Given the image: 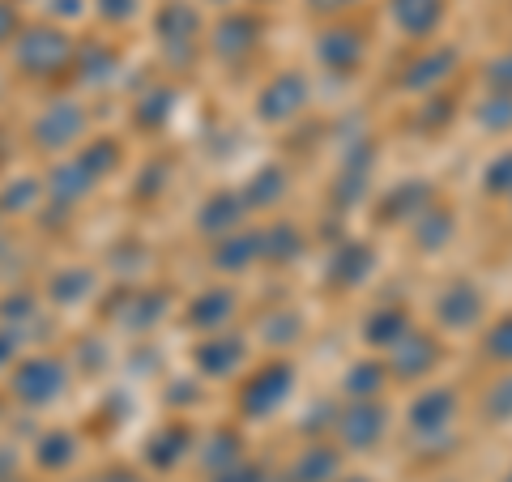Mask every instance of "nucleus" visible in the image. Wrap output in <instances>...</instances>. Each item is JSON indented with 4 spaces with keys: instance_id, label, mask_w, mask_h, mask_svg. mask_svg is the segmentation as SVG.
I'll use <instances>...</instances> for the list:
<instances>
[{
    "instance_id": "c85d7f7f",
    "label": "nucleus",
    "mask_w": 512,
    "mask_h": 482,
    "mask_svg": "<svg viewBox=\"0 0 512 482\" xmlns=\"http://www.w3.org/2000/svg\"><path fill=\"white\" fill-rule=\"evenodd\" d=\"M483 414L491 423H512V372L500 376L483 397Z\"/></svg>"
},
{
    "instance_id": "c756f323",
    "label": "nucleus",
    "mask_w": 512,
    "mask_h": 482,
    "mask_svg": "<svg viewBox=\"0 0 512 482\" xmlns=\"http://www.w3.org/2000/svg\"><path fill=\"white\" fill-rule=\"evenodd\" d=\"M457 116V103L448 99V94H436L431 90L427 94V103H423V111H419V128H427V133H440V128Z\"/></svg>"
},
{
    "instance_id": "473e14b6",
    "label": "nucleus",
    "mask_w": 512,
    "mask_h": 482,
    "mask_svg": "<svg viewBox=\"0 0 512 482\" xmlns=\"http://www.w3.org/2000/svg\"><path fill=\"white\" fill-rule=\"evenodd\" d=\"M218 482H265V474L256 465H239V470H222Z\"/></svg>"
},
{
    "instance_id": "7ed1b4c3",
    "label": "nucleus",
    "mask_w": 512,
    "mask_h": 482,
    "mask_svg": "<svg viewBox=\"0 0 512 482\" xmlns=\"http://www.w3.org/2000/svg\"><path fill=\"white\" fill-rule=\"evenodd\" d=\"M295 393V363H265L261 372H256L244 393H239V406H244L248 419H269V414H278L286 406V397Z\"/></svg>"
},
{
    "instance_id": "f8f14e48",
    "label": "nucleus",
    "mask_w": 512,
    "mask_h": 482,
    "mask_svg": "<svg viewBox=\"0 0 512 482\" xmlns=\"http://www.w3.org/2000/svg\"><path fill=\"white\" fill-rule=\"evenodd\" d=\"M261 30H265V22L252 18V13H231V18H222L218 30H214L218 56L244 60L248 52H256V43H261Z\"/></svg>"
},
{
    "instance_id": "b1692460",
    "label": "nucleus",
    "mask_w": 512,
    "mask_h": 482,
    "mask_svg": "<svg viewBox=\"0 0 512 482\" xmlns=\"http://www.w3.org/2000/svg\"><path fill=\"white\" fill-rule=\"evenodd\" d=\"M231 312H235V295H231V291H210V295H201L197 303H192L188 320H192L197 329H218Z\"/></svg>"
},
{
    "instance_id": "c9c22d12",
    "label": "nucleus",
    "mask_w": 512,
    "mask_h": 482,
    "mask_svg": "<svg viewBox=\"0 0 512 482\" xmlns=\"http://www.w3.org/2000/svg\"><path fill=\"white\" fill-rule=\"evenodd\" d=\"M504 482H512V470H508V474H504Z\"/></svg>"
},
{
    "instance_id": "bb28decb",
    "label": "nucleus",
    "mask_w": 512,
    "mask_h": 482,
    "mask_svg": "<svg viewBox=\"0 0 512 482\" xmlns=\"http://www.w3.org/2000/svg\"><path fill=\"white\" fill-rule=\"evenodd\" d=\"M483 355H487L491 363L512 367V316H500V320H495V325L487 329V337H483Z\"/></svg>"
},
{
    "instance_id": "9b49d317",
    "label": "nucleus",
    "mask_w": 512,
    "mask_h": 482,
    "mask_svg": "<svg viewBox=\"0 0 512 482\" xmlns=\"http://www.w3.org/2000/svg\"><path fill=\"white\" fill-rule=\"evenodd\" d=\"M372 167H376V146L372 141H363V154H359V146L350 150V158L338 171V180H333V205H338V210L359 205V197L367 192V180H372Z\"/></svg>"
},
{
    "instance_id": "4468645a",
    "label": "nucleus",
    "mask_w": 512,
    "mask_h": 482,
    "mask_svg": "<svg viewBox=\"0 0 512 482\" xmlns=\"http://www.w3.org/2000/svg\"><path fill=\"white\" fill-rule=\"evenodd\" d=\"M431 201H436V192H431L427 180H402V184L389 192V197L380 201L376 218H380V222H414Z\"/></svg>"
},
{
    "instance_id": "2f4dec72",
    "label": "nucleus",
    "mask_w": 512,
    "mask_h": 482,
    "mask_svg": "<svg viewBox=\"0 0 512 482\" xmlns=\"http://www.w3.org/2000/svg\"><path fill=\"white\" fill-rule=\"evenodd\" d=\"M303 5H308V13H316V18H342V13L363 5V0H303Z\"/></svg>"
},
{
    "instance_id": "4be33fe9",
    "label": "nucleus",
    "mask_w": 512,
    "mask_h": 482,
    "mask_svg": "<svg viewBox=\"0 0 512 482\" xmlns=\"http://www.w3.org/2000/svg\"><path fill=\"white\" fill-rule=\"evenodd\" d=\"M244 214H248V205H244V197H235V192H222V197H214L210 205L201 210V231H210V235H231L239 222H244Z\"/></svg>"
},
{
    "instance_id": "412c9836",
    "label": "nucleus",
    "mask_w": 512,
    "mask_h": 482,
    "mask_svg": "<svg viewBox=\"0 0 512 482\" xmlns=\"http://www.w3.org/2000/svg\"><path fill=\"white\" fill-rule=\"evenodd\" d=\"M384 384H389V367L380 359H363V363H350L346 376H342V389L350 393V401H367V397H380Z\"/></svg>"
},
{
    "instance_id": "2eb2a0df",
    "label": "nucleus",
    "mask_w": 512,
    "mask_h": 482,
    "mask_svg": "<svg viewBox=\"0 0 512 482\" xmlns=\"http://www.w3.org/2000/svg\"><path fill=\"white\" fill-rule=\"evenodd\" d=\"M457 239V214L448 210V205H440V201H431L427 210L414 218V248L419 252H444L448 244Z\"/></svg>"
},
{
    "instance_id": "f3484780",
    "label": "nucleus",
    "mask_w": 512,
    "mask_h": 482,
    "mask_svg": "<svg viewBox=\"0 0 512 482\" xmlns=\"http://www.w3.org/2000/svg\"><path fill=\"white\" fill-rule=\"evenodd\" d=\"M244 359H248L244 337H214V342H205L197 350V363H201L205 376H231L244 367Z\"/></svg>"
},
{
    "instance_id": "a878e982",
    "label": "nucleus",
    "mask_w": 512,
    "mask_h": 482,
    "mask_svg": "<svg viewBox=\"0 0 512 482\" xmlns=\"http://www.w3.org/2000/svg\"><path fill=\"white\" fill-rule=\"evenodd\" d=\"M158 26H163V35L175 43V39H192V30H197V13H192L184 0H171V5L158 13Z\"/></svg>"
},
{
    "instance_id": "20e7f679",
    "label": "nucleus",
    "mask_w": 512,
    "mask_h": 482,
    "mask_svg": "<svg viewBox=\"0 0 512 482\" xmlns=\"http://www.w3.org/2000/svg\"><path fill=\"white\" fill-rule=\"evenodd\" d=\"M389 431V410L380 406V397L367 401H350V406L338 414V440L350 453H372V448L384 440Z\"/></svg>"
},
{
    "instance_id": "9d476101",
    "label": "nucleus",
    "mask_w": 512,
    "mask_h": 482,
    "mask_svg": "<svg viewBox=\"0 0 512 482\" xmlns=\"http://www.w3.org/2000/svg\"><path fill=\"white\" fill-rule=\"evenodd\" d=\"M457 64H461V52H457V47H448V43L427 47V56H419V60H410V64H406V73L397 77V86H402V90H414V94H431L440 82H448V77L457 73Z\"/></svg>"
},
{
    "instance_id": "f03ea898",
    "label": "nucleus",
    "mask_w": 512,
    "mask_h": 482,
    "mask_svg": "<svg viewBox=\"0 0 512 482\" xmlns=\"http://www.w3.org/2000/svg\"><path fill=\"white\" fill-rule=\"evenodd\" d=\"M312 103V86L299 69H282L256 94V120L261 124H291L303 107Z\"/></svg>"
},
{
    "instance_id": "39448f33",
    "label": "nucleus",
    "mask_w": 512,
    "mask_h": 482,
    "mask_svg": "<svg viewBox=\"0 0 512 482\" xmlns=\"http://www.w3.org/2000/svg\"><path fill=\"white\" fill-rule=\"evenodd\" d=\"M384 18L410 43H427L448 18V0H384Z\"/></svg>"
},
{
    "instance_id": "6e6552de",
    "label": "nucleus",
    "mask_w": 512,
    "mask_h": 482,
    "mask_svg": "<svg viewBox=\"0 0 512 482\" xmlns=\"http://www.w3.org/2000/svg\"><path fill=\"white\" fill-rule=\"evenodd\" d=\"M372 273H376V248L367 244V239H346V244H338L329 256L325 282L333 291H355V286H363Z\"/></svg>"
},
{
    "instance_id": "1a4fd4ad",
    "label": "nucleus",
    "mask_w": 512,
    "mask_h": 482,
    "mask_svg": "<svg viewBox=\"0 0 512 482\" xmlns=\"http://www.w3.org/2000/svg\"><path fill=\"white\" fill-rule=\"evenodd\" d=\"M457 410H461V401H457L453 389H427V393H419L410 401V431L423 436V440H436L453 427Z\"/></svg>"
},
{
    "instance_id": "7c9ffc66",
    "label": "nucleus",
    "mask_w": 512,
    "mask_h": 482,
    "mask_svg": "<svg viewBox=\"0 0 512 482\" xmlns=\"http://www.w3.org/2000/svg\"><path fill=\"white\" fill-rule=\"evenodd\" d=\"M483 82H487L491 90H500V94H512V52H504V56L487 60V69H483Z\"/></svg>"
},
{
    "instance_id": "0eeeda50",
    "label": "nucleus",
    "mask_w": 512,
    "mask_h": 482,
    "mask_svg": "<svg viewBox=\"0 0 512 482\" xmlns=\"http://www.w3.org/2000/svg\"><path fill=\"white\" fill-rule=\"evenodd\" d=\"M483 291L470 282V278H461V282H448L444 291L436 295V320L448 329V333H470L478 320H483Z\"/></svg>"
},
{
    "instance_id": "cd10ccee",
    "label": "nucleus",
    "mask_w": 512,
    "mask_h": 482,
    "mask_svg": "<svg viewBox=\"0 0 512 482\" xmlns=\"http://www.w3.org/2000/svg\"><path fill=\"white\" fill-rule=\"evenodd\" d=\"M483 192L487 197H512V150L495 154L483 171Z\"/></svg>"
},
{
    "instance_id": "ddd939ff",
    "label": "nucleus",
    "mask_w": 512,
    "mask_h": 482,
    "mask_svg": "<svg viewBox=\"0 0 512 482\" xmlns=\"http://www.w3.org/2000/svg\"><path fill=\"white\" fill-rule=\"evenodd\" d=\"M410 329H414V320L402 303H380V308H372L363 320V342L372 350H389V346L402 342Z\"/></svg>"
},
{
    "instance_id": "6ab92c4d",
    "label": "nucleus",
    "mask_w": 512,
    "mask_h": 482,
    "mask_svg": "<svg viewBox=\"0 0 512 482\" xmlns=\"http://www.w3.org/2000/svg\"><path fill=\"white\" fill-rule=\"evenodd\" d=\"M286 192H291V175L282 167H261L244 188V205L248 210H269V205H282Z\"/></svg>"
},
{
    "instance_id": "aec40b11",
    "label": "nucleus",
    "mask_w": 512,
    "mask_h": 482,
    "mask_svg": "<svg viewBox=\"0 0 512 482\" xmlns=\"http://www.w3.org/2000/svg\"><path fill=\"white\" fill-rule=\"evenodd\" d=\"M261 256L269 265H291L303 256V231L295 222H274L269 231H261Z\"/></svg>"
},
{
    "instance_id": "a211bd4d",
    "label": "nucleus",
    "mask_w": 512,
    "mask_h": 482,
    "mask_svg": "<svg viewBox=\"0 0 512 482\" xmlns=\"http://www.w3.org/2000/svg\"><path fill=\"white\" fill-rule=\"evenodd\" d=\"M256 256H261V231H231V235H222L214 265L222 273H244Z\"/></svg>"
},
{
    "instance_id": "5701e85b",
    "label": "nucleus",
    "mask_w": 512,
    "mask_h": 482,
    "mask_svg": "<svg viewBox=\"0 0 512 482\" xmlns=\"http://www.w3.org/2000/svg\"><path fill=\"white\" fill-rule=\"evenodd\" d=\"M474 120H478V128H487V133H495V137L512 133V94L491 90L487 99L474 107Z\"/></svg>"
},
{
    "instance_id": "f257e3e1",
    "label": "nucleus",
    "mask_w": 512,
    "mask_h": 482,
    "mask_svg": "<svg viewBox=\"0 0 512 482\" xmlns=\"http://www.w3.org/2000/svg\"><path fill=\"white\" fill-rule=\"evenodd\" d=\"M312 56L325 73L350 77V73H359L367 60V35L350 22H329V26H320V35L312 39Z\"/></svg>"
},
{
    "instance_id": "dca6fc26",
    "label": "nucleus",
    "mask_w": 512,
    "mask_h": 482,
    "mask_svg": "<svg viewBox=\"0 0 512 482\" xmlns=\"http://www.w3.org/2000/svg\"><path fill=\"white\" fill-rule=\"evenodd\" d=\"M338 470H342V453L333 444L316 440V444L303 448L299 461L291 465V482H333Z\"/></svg>"
},
{
    "instance_id": "f704fd0d",
    "label": "nucleus",
    "mask_w": 512,
    "mask_h": 482,
    "mask_svg": "<svg viewBox=\"0 0 512 482\" xmlns=\"http://www.w3.org/2000/svg\"><path fill=\"white\" fill-rule=\"evenodd\" d=\"M214 5H231V0H214Z\"/></svg>"
},
{
    "instance_id": "72a5a7b5",
    "label": "nucleus",
    "mask_w": 512,
    "mask_h": 482,
    "mask_svg": "<svg viewBox=\"0 0 512 482\" xmlns=\"http://www.w3.org/2000/svg\"><path fill=\"white\" fill-rule=\"evenodd\" d=\"M338 482H367V478H338Z\"/></svg>"
},
{
    "instance_id": "393cba45",
    "label": "nucleus",
    "mask_w": 512,
    "mask_h": 482,
    "mask_svg": "<svg viewBox=\"0 0 512 482\" xmlns=\"http://www.w3.org/2000/svg\"><path fill=\"white\" fill-rule=\"evenodd\" d=\"M261 333H265V342H269V346H295V342H299V333H303V316L291 312V308H282V312H274V316L265 320Z\"/></svg>"
},
{
    "instance_id": "423d86ee",
    "label": "nucleus",
    "mask_w": 512,
    "mask_h": 482,
    "mask_svg": "<svg viewBox=\"0 0 512 482\" xmlns=\"http://www.w3.org/2000/svg\"><path fill=\"white\" fill-rule=\"evenodd\" d=\"M384 367H389V376L397 380H423L440 367V342L436 337H427L419 329H410L402 342L389 346V359H384Z\"/></svg>"
}]
</instances>
